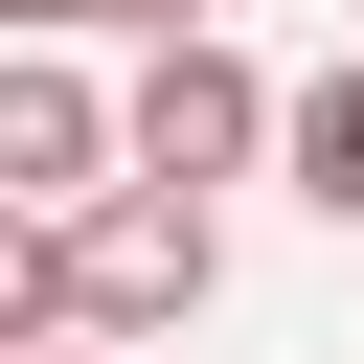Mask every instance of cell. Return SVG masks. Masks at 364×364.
I'll list each match as a JSON object with an SVG mask.
<instances>
[{
    "label": "cell",
    "instance_id": "obj_3",
    "mask_svg": "<svg viewBox=\"0 0 364 364\" xmlns=\"http://www.w3.org/2000/svg\"><path fill=\"white\" fill-rule=\"evenodd\" d=\"M136 182V91H91L68 46H23L0 68V205H114Z\"/></svg>",
    "mask_w": 364,
    "mask_h": 364
},
{
    "label": "cell",
    "instance_id": "obj_5",
    "mask_svg": "<svg viewBox=\"0 0 364 364\" xmlns=\"http://www.w3.org/2000/svg\"><path fill=\"white\" fill-rule=\"evenodd\" d=\"M0 23H23V46H68V23H91V0H0Z\"/></svg>",
    "mask_w": 364,
    "mask_h": 364
},
{
    "label": "cell",
    "instance_id": "obj_4",
    "mask_svg": "<svg viewBox=\"0 0 364 364\" xmlns=\"http://www.w3.org/2000/svg\"><path fill=\"white\" fill-rule=\"evenodd\" d=\"M273 159H296V205H341V228H364V46L296 91V136H273Z\"/></svg>",
    "mask_w": 364,
    "mask_h": 364
},
{
    "label": "cell",
    "instance_id": "obj_1",
    "mask_svg": "<svg viewBox=\"0 0 364 364\" xmlns=\"http://www.w3.org/2000/svg\"><path fill=\"white\" fill-rule=\"evenodd\" d=\"M46 228H68V341H159V318H205V273H228L205 182H114V205H46Z\"/></svg>",
    "mask_w": 364,
    "mask_h": 364
},
{
    "label": "cell",
    "instance_id": "obj_7",
    "mask_svg": "<svg viewBox=\"0 0 364 364\" xmlns=\"http://www.w3.org/2000/svg\"><path fill=\"white\" fill-rule=\"evenodd\" d=\"M23 364H114V341H23Z\"/></svg>",
    "mask_w": 364,
    "mask_h": 364
},
{
    "label": "cell",
    "instance_id": "obj_2",
    "mask_svg": "<svg viewBox=\"0 0 364 364\" xmlns=\"http://www.w3.org/2000/svg\"><path fill=\"white\" fill-rule=\"evenodd\" d=\"M273 136H296V91H273L250 46H205V23H182V46L136 68V182H228V159H273Z\"/></svg>",
    "mask_w": 364,
    "mask_h": 364
},
{
    "label": "cell",
    "instance_id": "obj_6",
    "mask_svg": "<svg viewBox=\"0 0 364 364\" xmlns=\"http://www.w3.org/2000/svg\"><path fill=\"white\" fill-rule=\"evenodd\" d=\"M91 23H159V46H182V23H205V0H91Z\"/></svg>",
    "mask_w": 364,
    "mask_h": 364
}]
</instances>
